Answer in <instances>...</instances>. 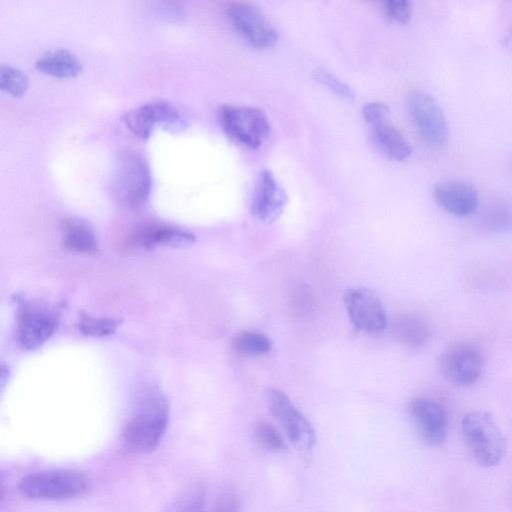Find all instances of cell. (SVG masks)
<instances>
[{"instance_id":"obj_25","label":"cell","mask_w":512,"mask_h":512,"mask_svg":"<svg viewBox=\"0 0 512 512\" xmlns=\"http://www.w3.org/2000/svg\"><path fill=\"white\" fill-rule=\"evenodd\" d=\"M29 79L27 75L17 67L2 65L0 68V87L3 91L20 96L28 88Z\"/></svg>"},{"instance_id":"obj_10","label":"cell","mask_w":512,"mask_h":512,"mask_svg":"<svg viewBox=\"0 0 512 512\" xmlns=\"http://www.w3.org/2000/svg\"><path fill=\"white\" fill-rule=\"evenodd\" d=\"M57 317L50 310L23 302L17 312L15 338L18 345L27 350L40 347L54 333Z\"/></svg>"},{"instance_id":"obj_3","label":"cell","mask_w":512,"mask_h":512,"mask_svg":"<svg viewBox=\"0 0 512 512\" xmlns=\"http://www.w3.org/2000/svg\"><path fill=\"white\" fill-rule=\"evenodd\" d=\"M91 488L89 478L72 469H53L30 473L21 478L18 490L33 500H67L85 495Z\"/></svg>"},{"instance_id":"obj_16","label":"cell","mask_w":512,"mask_h":512,"mask_svg":"<svg viewBox=\"0 0 512 512\" xmlns=\"http://www.w3.org/2000/svg\"><path fill=\"white\" fill-rule=\"evenodd\" d=\"M195 242L193 233L180 227L166 224H150L139 229L133 236V243L151 249L160 246L184 247Z\"/></svg>"},{"instance_id":"obj_18","label":"cell","mask_w":512,"mask_h":512,"mask_svg":"<svg viewBox=\"0 0 512 512\" xmlns=\"http://www.w3.org/2000/svg\"><path fill=\"white\" fill-rule=\"evenodd\" d=\"M36 68L55 77H73L80 73L82 64L76 54L64 48H55L41 54Z\"/></svg>"},{"instance_id":"obj_12","label":"cell","mask_w":512,"mask_h":512,"mask_svg":"<svg viewBox=\"0 0 512 512\" xmlns=\"http://www.w3.org/2000/svg\"><path fill=\"white\" fill-rule=\"evenodd\" d=\"M439 365L441 373L449 382L458 386H471L482 374L483 358L477 348L460 344L446 350Z\"/></svg>"},{"instance_id":"obj_22","label":"cell","mask_w":512,"mask_h":512,"mask_svg":"<svg viewBox=\"0 0 512 512\" xmlns=\"http://www.w3.org/2000/svg\"><path fill=\"white\" fill-rule=\"evenodd\" d=\"M231 346L238 354L260 356L271 350L272 342L261 332L241 331L234 335Z\"/></svg>"},{"instance_id":"obj_11","label":"cell","mask_w":512,"mask_h":512,"mask_svg":"<svg viewBox=\"0 0 512 512\" xmlns=\"http://www.w3.org/2000/svg\"><path fill=\"white\" fill-rule=\"evenodd\" d=\"M344 304L351 323L358 330L375 334L386 327L384 306L373 291L364 287L349 289L344 294Z\"/></svg>"},{"instance_id":"obj_27","label":"cell","mask_w":512,"mask_h":512,"mask_svg":"<svg viewBox=\"0 0 512 512\" xmlns=\"http://www.w3.org/2000/svg\"><path fill=\"white\" fill-rule=\"evenodd\" d=\"M314 75L318 82L326 86L340 98L345 100H351L354 98V93L350 86L326 69L318 68L315 70Z\"/></svg>"},{"instance_id":"obj_4","label":"cell","mask_w":512,"mask_h":512,"mask_svg":"<svg viewBox=\"0 0 512 512\" xmlns=\"http://www.w3.org/2000/svg\"><path fill=\"white\" fill-rule=\"evenodd\" d=\"M113 189L121 205L133 209L149 198L151 172L145 158L133 150L118 153L113 167Z\"/></svg>"},{"instance_id":"obj_19","label":"cell","mask_w":512,"mask_h":512,"mask_svg":"<svg viewBox=\"0 0 512 512\" xmlns=\"http://www.w3.org/2000/svg\"><path fill=\"white\" fill-rule=\"evenodd\" d=\"M61 241L70 251L92 254L97 251L98 242L92 228L83 220L68 218L61 224Z\"/></svg>"},{"instance_id":"obj_2","label":"cell","mask_w":512,"mask_h":512,"mask_svg":"<svg viewBox=\"0 0 512 512\" xmlns=\"http://www.w3.org/2000/svg\"><path fill=\"white\" fill-rule=\"evenodd\" d=\"M461 433L470 455L478 465L494 467L504 459L507 441L489 413H467L461 421Z\"/></svg>"},{"instance_id":"obj_21","label":"cell","mask_w":512,"mask_h":512,"mask_svg":"<svg viewBox=\"0 0 512 512\" xmlns=\"http://www.w3.org/2000/svg\"><path fill=\"white\" fill-rule=\"evenodd\" d=\"M205 502V486L197 482L181 491L164 512H206Z\"/></svg>"},{"instance_id":"obj_29","label":"cell","mask_w":512,"mask_h":512,"mask_svg":"<svg viewBox=\"0 0 512 512\" xmlns=\"http://www.w3.org/2000/svg\"><path fill=\"white\" fill-rule=\"evenodd\" d=\"M385 16L398 23H406L412 15V6L409 1H385L382 3Z\"/></svg>"},{"instance_id":"obj_14","label":"cell","mask_w":512,"mask_h":512,"mask_svg":"<svg viewBox=\"0 0 512 512\" xmlns=\"http://www.w3.org/2000/svg\"><path fill=\"white\" fill-rule=\"evenodd\" d=\"M287 202L284 189L270 170H262L255 181L251 213L259 221L272 223L282 214Z\"/></svg>"},{"instance_id":"obj_5","label":"cell","mask_w":512,"mask_h":512,"mask_svg":"<svg viewBox=\"0 0 512 512\" xmlns=\"http://www.w3.org/2000/svg\"><path fill=\"white\" fill-rule=\"evenodd\" d=\"M219 120L231 139L252 149L264 142L271 129L266 114L251 106L224 105L219 110Z\"/></svg>"},{"instance_id":"obj_9","label":"cell","mask_w":512,"mask_h":512,"mask_svg":"<svg viewBox=\"0 0 512 512\" xmlns=\"http://www.w3.org/2000/svg\"><path fill=\"white\" fill-rule=\"evenodd\" d=\"M126 127L137 137L145 139L158 126L176 131L184 128L186 120L180 111L164 100L141 104L123 115Z\"/></svg>"},{"instance_id":"obj_15","label":"cell","mask_w":512,"mask_h":512,"mask_svg":"<svg viewBox=\"0 0 512 512\" xmlns=\"http://www.w3.org/2000/svg\"><path fill=\"white\" fill-rule=\"evenodd\" d=\"M433 195L440 207L460 217L472 214L479 204L477 189L472 184L459 180L437 183Z\"/></svg>"},{"instance_id":"obj_6","label":"cell","mask_w":512,"mask_h":512,"mask_svg":"<svg viewBox=\"0 0 512 512\" xmlns=\"http://www.w3.org/2000/svg\"><path fill=\"white\" fill-rule=\"evenodd\" d=\"M407 107L422 141L433 149L445 146L449 127L438 102L428 93L416 90L408 94Z\"/></svg>"},{"instance_id":"obj_26","label":"cell","mask_w":512,"mask_h":512,"mask_svg":"<svg viewBox=\"0 0 512 512\" xmlns=\"http://www.w3.org/2000/svg\"><path fill=\"white\" fill-rule=\"evenodd\" d=\"M118 321L112 318L84 315L79 322V330L87 336L104 337L115 332Z\"/></svg>"},{"instance_id":"obj_1","label":"cell","mask_w":512,"mask_h":512,"mask_svg":"<svg viewBox=\"0 0 512 512\" xmlns=\"http://www.w3.org/2000/svg\"><path fill=\"white\" fill-rule=\"evenodd\" d=\"M169 410L165 397L157 389L145 390L121 433L122 449L129 454L145 455L157 449L166 431Z\"/></svg>"},{"instance_id":"obj_30","label":"cell","mask_w":512,"mask_h":512,"mask_svg":"<svg viewBox=\"0 0 512 512\" xmlns=\"http://www.w3.org/2000/svg\"><path fill=\"white\" fill-rule=\"evenodd\" d=\"M389 112V107L383 102H370L362 109L363 118L370 126L388 118Z\"/></svg>"},{"instance_id":"obj_20","label":"cell","mask_w":512,"mask_h":512,"mask_svg":"<svg viewBox=\"0 0 512 512\" xmlns=\"http://www.w3.org/2000/svg\"><path fill=\"white\" fill-rule=\"evenodd\" d=\"M389 331L396 341L411 348L425 345L431 337L428 325L415 316H400L393 319Z\"/></svg>"},{"instance_id":"obj_28","label":"cell","mask_w":512,"mask_h":512,"mask_svg":"<svg viewBox=\"0 0 512 512\" xmlns=\"http://www.w3.org/2000/svg\"><path fill=\"white\" fill-rule=\"evenodd\" d=\"M209 512H241V499L231 488L222 489Z\"/></svg>"},{"instance_id":"obj_23","label":"cell","mask_w":512,"mask_h":512,"mask_svg":"<svg viewBox=\"0 0 512 512\" xmlns=\"http://www.w3.org/2000/svg\"><path fill=\"white\" fill-rule=\"evenodd\" d=\"M483 225L493 232L512 231V205L496 202L489 205L482 214Z\"/></svg>"},{"instance_id":"obj_13","label":"cell","mask_w":512,"mask_h":512,"mask_svg":"<svg viewBox=\"0 0 512 512\" xmlns=\"http://www.w3.org/2000/svg\"><path fill=\"white\" fill-rule=\"evenodd\" d=\"M409 413L421 438L431 446H441L447 437V414L437 402L423 397L410 401Z\"/></svg>"},{"instance_id":"obj_24","label":"cell","mask_w":512,"mask_h":512,"mask_svg":"<svg viewBox=\"0 0 512 512\" xmlns=\"http://www.w3.org/2000/svg\"><path fill=\"white\" fill-rule=\"evenodd\" d=\"M253 439L260 448L272 453H281L287 450V444L282 435L265 420H260L254 425Z\"/></svg>"},{"instance_id":"obj_17","label":"cell","mask_w":512,"mask_h":512,"mask_svg":"<svg viewBox=\"0 0 512 512\" xmlns=\"http://www.w3.org/2000/svg\"><path fill=\"white\" fill-rule=\"evenodd\" d=\"M371 127L374 140L386 157L394 161H404L410 157L412 148L409 142L388 118Z\"/></svg>"},{"instance_id":"obj_8","label":"cell","mask_w":512,"mask_h":512,"mask_svg":"<svg viewBox=\"0 0 512 512\" xmlns=\"http://www.w3.org/2000/svg\"><path fill=\"white\" fill-rule=\"evenodd\" d=\"M226 14L235 31L250 45L267 49L276 44L277 31L255 5L231 2L226 8Z\"/></svg>"},{"instance_id":"obj_7","label":"cell","mask_w":512,"mask_h":512,"mask_svg":"<svg viewBox=\"0 0 512 512\" xmlns=\"http://www.w3.org/2000/svg\"><path fill=\"white\" fill-rule=\"evenodd\" d=\"M266 399L271 415L281 424L295 448L302 453H309L316 441L311 423L285 392L269 388L266 390Z\"/></svg>"}]
</instances>
